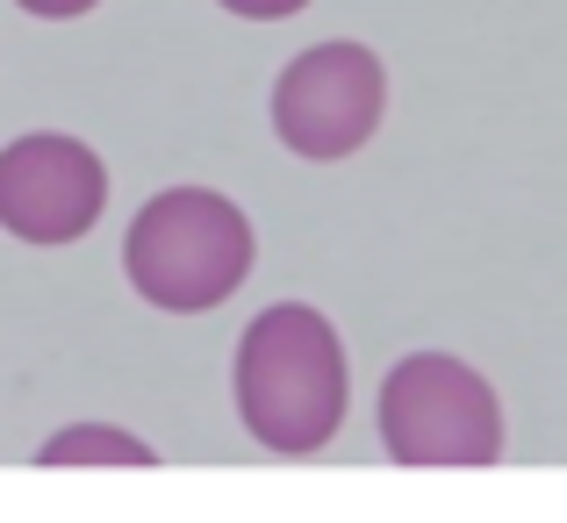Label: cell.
Returning <instances> with one entry per match:
<instances>
[{
    "instance_id": "obj_1",
    "label": "cell",
    "mask_w": 567,
    "mask_h": 523,
    "mask_svg": "<svg viewBox=\"0 0 567 523\" xmlns=\"http://www.w3.org/2000/svg\"><path fill=\"white\" fill-rule=\"evenodd\" d=\"M237 416L280 459L323 452L346 423V345L302 302H274L237 337Z\"/></svg>"
},
{
    "instance_id": "obj_2",
    "label": "cell",
    "mask_w": 567,
    "mask_h": 523,
    "mask_svg": "<svg viewBox=\"0 0 567 523\" xmlns=\"http://www.w3.org/2000/svg\"><path fill=\"white\" fill-rule=\"evenodd\" d=\"M123 265L152 308L194 316V308H216L245 287L251 222L237 201H223L208 187H173L137 208V222L123 237Z\"/></svg>"
},
{
    "instance_id": "obj_3",
    "label": "cell",
    "mask_w": 567,
    "mask_h": 523,
    "mask_svg": "<svg viewBox=\"0 0 567 523\" xmlns=\"http://www.w3.org/2000/svg\"><path fill=\"white\" fill-rule=\"evenodd\" d=\"M381 444L395 467H496V387L445 352H416L381 380Z\"/></svg>"
},
{
    "instance_id": "obj_4",
    "label": "cell",
    "mask_w": 567,
    "mask_h": 523,
    "mask_svg": "<svg viewBox=\"0 0 567 523\" xmlns=\"http://www.w3.org/2000/svg\"><path fill=\"white\" fill-rule=\"evenodd\" d=\"M388 108V80H381V57L367 43H317L302 51L274 86V129L295 158H352L367 137L381 129Z\"/></svg>"
},
{
    "instance_id": "obj_5",
    "label": "cell",
    "mask_w": 567,
    "mask_h": 523,
    "mask_svg": "<svg viewBox=\"0 0 567 523\" xmlns=\"http://www.w3.org/2000/svg\"><path fill=\"white\" fill-rule=\"evenodd\" d=\"M109 166L80 137H22L0 151V230L22 244H72L101 222Z\"/></svg>"
},
{
    "instance_id": "obj_6",
    "label": "cell",
    "mask_w": 567,
    "mask_h": 523,
    "mask_svg": "<svg viewBox=\"0 0 567 523\" xmlns=\"http://www.w3.org/2000/svg\"><path fill=\"white\" fill-rule=\"evenodd\" d=\"M43 467H80V459H86V467H101V459H109V467H152V444H144V438H130V430H101V423H80V430H58V438L51 444H43Z\"/></svg>"
},
{
    "instance_id": "obj_7",
    "label": "cell",
    "mask_w": 567,
    "mask_h": 523,
    "mask_svg": "<svg viewBox=\"0 0 567 523\" xmlns=\"http://www.w3.org/2000/svg\"><path fill=\"white\" fill-rule=\"evenodd\" d=\"M230 14H251V22H280V14H302L309 0H223Z\"/></svg>"
},
{
    "instance_id": "obj_8",
    "label": "cell",
    "mask_w": 567,
    "mask_h": 523,
    "mask_svg": "<svg viewBox=\"0 0 567 523\" xmlns=\"http://www.w3.org/2000/svg\"><path fill=\"white\" fill-rule=\"evenodd\" d=\"M14 8L43 14V22H72V14H86V8H94V0H14Z\"/></svg>"
}]
</instances>
